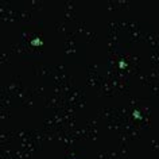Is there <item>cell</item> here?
I'll use <instances>...</instances> for the list:
<instances>
[{
    "label": "cell",
    "instance_id": "3",
    "mask_svg": "<svg viewBox=\"0 0 159 159\" xmlns=\"http://www.w3.org/2000/svg\"><path fill=\"white\" fill-rule=\"evenodd\" d=\"M125 66H127V63H125L124 61H120V62H119V67H120V69H123V67H125Z\"/></svg>",
    "mask_w": 159,
    "mask_h": 159
},
{
    "label": "cell",
    "instance_id": "1",
    "mask_svg": "<svg viewBox=\"0 0 159 159\" xmlns=\"http://www.w3.org/2000/svg\"><path fill=\"white\" fill-rule=\"evenodd\" d=\"M30 43H31L32 46H42L43 45V40H40L39 38H35V39H32Z\"/></svg>",
    "mask_w": 159,
    "mask_h": 159
},
{
    "label": "cell",
    "instance_id": "2",
    "mask_svg": "<svg viewBox=\"0 0 159 159\" xmlns=\"http://www.w3.org/2000/svg\"><path fill=\"white\" fill-rule=\"evenodd\" d=\"M132 115H134V117L137 119V120H142V119H143V116H142V113H140V110H137V109H135L134 112H132Z\"/></svg>",
    "mask_w": 159,
    "mask_h": 159
}]
</instances>
